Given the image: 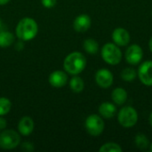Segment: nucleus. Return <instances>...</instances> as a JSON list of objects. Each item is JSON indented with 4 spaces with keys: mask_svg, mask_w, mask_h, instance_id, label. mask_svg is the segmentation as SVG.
I'll return each instance as SVG.
<instances>
[{
    "mask_svg": "<svg viewBox=\"0 0 152 152\" xmlns=\"http://www.w3.org/2000/svg\"><path fill=\"white\" fill-rule=\"evenodd\" d=\"M87 64L86 56L80 52H72L66 56L63 61V68L68 74L78 75L84 71Z\"/></svg>",
    "mask_w": 152,
    "mask_h": 152,
    "instance_id": "nucleus-1",
    "label": "nucleus"
},
{
    "mask_svg": "<svg viewBox=\"0 0 152 152\" xmlns=\"http://www.w3.org/2000/svg\"><path fill=\"white\" fill-rule=\"evenodd\" d=\"M38 32V25L37 21L29 17L21 19L16 26V36L20 40L30 41L36 37Z\"/></svg>",
    "mask_w": 152,
    "mask_h": 152,
    "instance_id": "nucleus-2",
    "label": "nucleus"
},
{
    "mask_svg": "<svg viewBox=\"0 0 152 152\" xmlns=\"http://www.w3.org/2000/svg\"><path fill=\"white\" fill-rule=\"evenodd\" d=\"M102 60L109 65L116 66L120 63L123 58V53L118 45L114 43H106L101 50Z\"/></svg>",
    "mask_w": 152,
    "mask_h": 152,
    "instance_id": "nucleus-3",
    "label": "nucleus"
},
{
    "mask_svg": "<svg viewBox=\"0 0 152 152\" xmlns=\"http://www.w3.org/2000/svg\"><path fill=\"white\" fill-rule=\"evenodd\" d=\"M138 120V112L132 106H124L118 112V121L122 127L132 128L137 124Z\"/></svg>",
    "mask_w": 152,
    "mask_h": 152,
    "instance_id": "nucleus-4",
    "label": "nucleus"
},
{
    "mask_svg": "<svg viewBox=\"0 0 152 152\" xmlns=\"http://www.w3.org/2000/svg\"><path fill=\"white\" fill-rule=\"evenodd\" d=\"M20 144V134L12 129H4L0 132V148L3 150H13Z\"/></svg>",
    "mask_w": 152,
    "mask_h": 152,
    "instance_id": "nucleus-5",
    "label": "nucleus"
},
{
    "mask_svg": "<svg viewBox=\"0 0 152 152\" xmlns=\"http://www.w3.org/2000/svg\"><path fill=\"white\" fill-rule=\"evenodd\" d=\"M85 127L86 132L92 136L101 135L105 128V123L103 118L97 114L89 115L85 121Z\"/></svg>",
    "mask_w": 152,
    "mask_h": 152,
    "instance_id": "nucleus-6",
    "label": "nucleus"
},
{
    "mask_svg": "<svg viewBox=\"0 0 152 152\" xmlns=\"http://www.w3.org/2000/svg\"><path fill=\"white\" fill-rule=\"evenodd\" d=\"M125 58L128 64L131 66L139 65L143 59V50L138 44L128 45L125 53Z\"/></svg>",
    "mask_w": 152,
    "mask_h": 152,
    "instance_id": "nucleus-7",
    "label": "nucleus"
},
{
    "mask_svg": "<svg viewBox=\"0 0 152 152\" xmlns=\"http://www.w3.org/2000/svg\"><path fill=\"white\" fill-rule=\"evenodd\" d=\"M137 77L141 83L146 86H152V61L147 60L140 63Z\"/></svg>",
    "mask_w": 152,
    "mask_h": 152,
    "instance_id": "nucleus-8",
    "label": "nucleus"
},
{
    "mask_svg": "<svg viewBox=\"0 0 152 152\" xmlns=\"http://www.w3.org/2000/svg\"><path fill=\"white\" fill-rule=\"evenodd\" d=\"M96 84L103 89L110 88L114 82L113 73L108 69H100L96 71L94 77Z\"/></svg>",
    "mask_w": 152,
    "mask_h": 152,
    "instance_id": "nucleus-9",
    "label": "nucleus"
},
{
    "mask_svg": "<svg viewBox=\"0 0 152 152\" xmlns=\"http://www.w3.org/2000/svg\"><path fill=\"white\" fill-rule=\"evenodd\" d=\"M113 43L119 47L127 46L131 41V35L129 31L125 28H116L111 34Z\"/></svg>",
    "mask_w": 152,
    "mask_h": 152,
    "instance_id": "nucleus-10",
    "label": "nucleus"
},
{
    "mask_svg": "<svg viewBox=\"0 0 152 152\" xmlns=\"http://www.w3.org/2000/svg\"><path fill=\"white\" fill-rule=\"evenodd\" d=\"M92 25L91 17L88 14L82 13L77 15L73 21V28L78 33H84L87 31Z\"/></svg>",
    "mask_w": 152,
    "mask_h": 152,
    "instance_id": "nucleus-11",
    "label": "nucleus"
},
{
    "mask_svg": "<svg viewBox=\"0 0 152 152\" xmlns=\"http://www.w3.org/2000/svg\"><path fill=\"white\" fill-rule=\"evenodd\" d=\"M48 81L49 84L55 88L63 87L68 83L67 72L62 70H55L50 74Z\"/></svg>",
    "mask_w": 152,
    "mask_h": 152,
    "instance_id": "nucleus-12",
    "label": "nucleus"
},
{
    "mask_svg": "<svg viewBox=\"0 0 152 152\" xmlns=\"http://www.w3.org/2000/svg\"><path fill=\"white\" fill-rule=\"evenodd\" d=\"M98 112L103 119H110L117 114V105L114 102H104L100 104Z\"/></svg>",
    "mask_w": 152,
    "mask_h": 152,
    "instance_id": "nucleus-13",
    "label": "nucleus"
},
{
    "mask_svg": "<svg viewBox=\"0 0 152 152\" xmlns=\"http://www.w3.org/2000/svg\"><path fill=\"white\" fill-rule=\"evenodd\" d=\"M34 127H35V124H34L33 119L28 116L21 118L18 124L19 134L23 136H28L31 134L32 132L34 131Z\"/></svg>",
    "mask_w": 152,
    "mask_h": 152,
    "instance_id": "nucleus-14",
    "label": "nucleus"
},
{
    "mask_svg": "<svg viewBox=\"0 0 152 152\" xmlns=\"http://www.w3.org/2000/svg\"><path fill=\"white\" fill-rule=\"evenodd\" d=\"M127 99H128V94L125 88L119 86V87H116L112 90L111 100L116 105H118V106L124 105L127 102Z\"/></svg>",
    "mask_w": 152,
    "mask_h": 152,
    "instance_id": "nucleus-15",
    "label": "nucleus"
},
{
    "mask_svg": "<svg viewBox=\"0 0 152 152\" xmlns=\"http://www.w3.org/2000/svg\"><path fill=\"white\" fill-rule=\"evenodd\" d=\"M69 87L72 92L79 94L85 88V82L82 77H78L77 75H75L69 80Z\"/></svg>",
    "mask_w": 152,
    "mask_h": 152,
    "instance_id": "nucleus-16",
    "label": "nucleus"
},
{
    "mask_svg": "<svg viewBox=\"0 0 152 152\" xmlns=\"http://www.w3.org/2000/svg\"><path fill=\"white\" fill-rule=\"evenodd\" d=\"M83 47L84 50L88 53V54H92L94 55L98 53L99 51V44L98 42L94 39V38H86L84 43H83Z\"/></svg>",
    "mask_w": 152,
    "mask_h": 152,
    "instance_id": "nucleus-17",
    "label": "nucleus"
},
{
    "mask_svg": "<svg viewBox=\"0 0 152 152\" xmlns=\"http://www.w3.org/2000/svg\"><path fill=\"white\" fill-rule=\"evenodd\" d=\"M14 43V36L12 32L2 30L0 31V47L6 48Z\"/></svg>",
    "mask_w": 152,
    "mask_h": 152,
    "instance_id": "nucleus-18",
    "label": "nucleus"
},
{
    "mask_svg": "<svg viewBox=\"0 0 152 152\" xmlns=\"http://www.w3.org/2000/svg\"><path fill=\"white\" fill-rule=\"evenodd\" d=\"M120 77L124 81L131 83V82H134L135 78L137 77V71L132 67H127V68H125L121 71Z\"/></svg>",
    "mask_w": 152,
    "mask_h": 152,
    "instance_id": "nucleus-19",
    "label": "nucleus"
},
{
    "mask_svg": "<svg viewBox=\"0 0 152 152\" xmlns=\"http://www.w3.org/2000/svg\"><path fill=\"white\" fill-rule=\"evenodd\" d=\"M134 143H135L136 147L141 151H145V150L149 149V146H150V141H149L148 137L143 134H136V136L134 138Z\"/></svg>",
    "mask_w": 152,
    "mask_h": 152,
    "instance_id": "nucleus-20",
    "label": "nucleus"
},
{
    "mask_svg": "<svg viewBox=\"0 0 152 152\" xmlns=\"http://www.w3.org/2000/svg\"><path fill=\"white\" fill-rule=\"evenodd\" d=\"M100 152H122L123 149L122 147L117 143V142H106L104 144H102L100 149H99Z\"/></svg>",
    "mask_w": 152,
    "mask_h": 152,
    "instance_id": "nucleus-21",
    "label": "nucleus"
},
{
    "mask_svg": "<svg viewBox=\"0 0 152 152\" xmlns=\"http://www.w3.org/2000/svg\"><path fill=\"white\" fill-rule=\"evenodd\" d=\"M12 109V102L6 97H0V116H5Z\"/></svg>",
    "mask_w": 152,
    "mask_h": 152,
    "instance_id": "nucleus-22",
    "label": "nucleus"
},
{
    "mask_svg": "<svg viewBox=\"0 0 152 152\" xmlns=\"http://www.w3.org/2000/svg\"><path fill=\"white\" fill-rule=\"evenodd\" d=\"M20 149L26 152H31L34 151L35 148H34L33 143H31V142H22V143H21Z\"/></svg>",
    "mask_w": 152,
    "mask_h": 152,
    "instance_id": "nucleus-23",
    "label": "nucleus"
},
{
    "mask_svg": "<svg viewBox=\"0 0 152 152\" xmlns=\"http://www.w3.org/2000/svg\"><path fill=\"white\" fill-rule=\"evenodd\" d=\"M41 3L45 8H53L56 4L57 0H41Z\"/></svg>",
    "mask_w": 152,
    "mask_h": 152,
    "instance_id": "nucleus-24",
    "label": "nucleus"
},
{
    "mask_svg": "<svg viewBox=\"0 0 152 152\" xmlns=\"http://www.w3.org/2000/svg\"><path fill=\"white\" fill-rule=\"evenodd\" d=\"M7 126V121L3 116H0V131H3L6 128Z\"/></svg>",
    "mask_w": 152,
    "mask_h": 152,
    "instance_id": "nucleus-25",
    "label": "nucleus"
},
{
    "mask_svg": "<svg viewBox=\"0 0 152 152\" xmlns=\"http://www.w3.org/2000/svg\"><path fill=\"white\" fill-rule=\"evenodd\" d=\"M24 45H23V43H22V40H20V42H18V43H16V45H15V48L17 49V50H21V49H23V46Z\"/></svg>",
    "mask_w": 152,
    "mask_h": 152,
    "instance_id": "nucleus-26",
    "label": "nucleus"
},
{
    "mask_svg": "<svg viewBox=\"0 0 152 152\" xmlns=\"http://www.w3.org/2000/svg\"><path fill=\"white\" fill-rule=\"evenodd\" d=\"M11 0H0V5H4L6 4H8Z\"/></svg>",
    "mask_w": 152,
    "mask_h": 152,
    "instance_id": "nucleus-27",
    "label": "nucleus"
},
{
    "mask_svg": "<svg viewBox=\"0 0 152 152\" xmlns=\"http://www.w3.org/2000/svg\"><path fill=\"white\" fill-rule=\"evenodd\" d=\"M149 48H150L151 52L152 53V36L150 38V40H149Z\"/></svg>",
    "mask_w": 152,
    "mask_h": 152,
    "instance_id": "nucleus-28",
    "label": "nucleus"
},
{
    "mask_svg": "<svg viewBox=\"0 0 152 152\" xmlns=\"http://www.w3.org/2000/svg\"><path fill=\"white\" fill-rule=\"evenodd\" d=\"M149 122H150V125H151V126L152 127V111L151 112V114H150V117H149Z\"/></svg>",
    "mask_w": 152,
    "mask_h": 152,
    "instance_id": "nucleus-29",
    "label": "nucleus"
},
{
    "mask_svg": "<svg viewBox=\"0 0 152 152\" xmlns=\"http://www.w3.org/2000/svg\"><path fill=\"white\" fill-rule=\"evenodd\" d=\"M3 30V21L0 20V31Z\"/></svg>",
    "mask_w": 152,
    "mask_h": 152,
    "instance_id": "nucleus-30",
    "label": "nucleus"
},
{
    "mask_svg": "<svg viewBox=\"0 0 152 152\" xmlns=\"http://www.w3.org/2000/svg\"><path fill=\"white\" fill-rule=\"evenodd\" d=\"M149 151L152 152V142H150V146H149Z\"/></svg>",
    "mask_w": 152,
    "mask_h": 152,
    "instance_id": "nucleus-31",
    "label": "nucleus"
},
{
    "mask_svg": "<svg viewBox=\"0 0 152 152\" xmlns=\"http://www.w3.org/2000/svg\"><path fill=\"white\" fill-rule=\"evenodd\" d=\"M151 16H152V11H151Z\"/></svg>",
    "mask_w": 152,
    "mask_h": 152,
    "instance_id": "nucleus-32",
    "label": "nucleus"
}]
</instances>
